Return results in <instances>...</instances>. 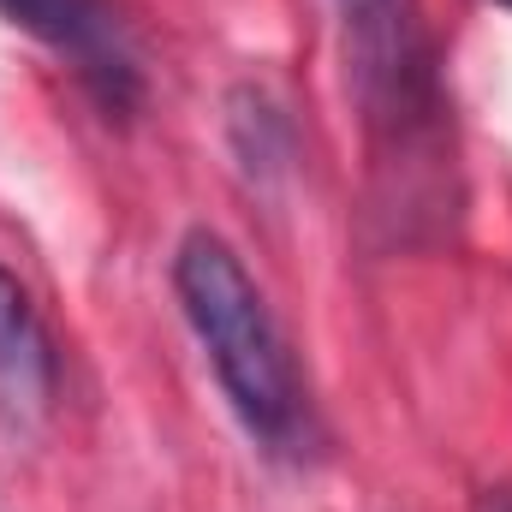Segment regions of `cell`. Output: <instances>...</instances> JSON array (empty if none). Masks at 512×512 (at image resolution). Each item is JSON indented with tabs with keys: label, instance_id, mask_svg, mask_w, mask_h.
Segmentation results:
<instances>
[{
	"label": "cell",
	"instance_id": "cell-1",
	"mask_svg": "<svg viewBox=\"0 0 512 512\" xmlns=\"http://www.w3.org/2000/svg\"><path fill=\"white\" fill-rule=\"evenodd\" d=\"M173 292L251 441H262L268 453H292L304 441V382L239 251L221 233L191 227L173 251Z\"/></svg>",
	"mask_w": 512,
	"mask_h": 512
},
{
	"label": "cell",
	"instance_id": "cell-2",
	"mask_svg": "<svg viewBox=\"0 0 512 512\" xmlns=\"http://www.w3.org/2000/svg\"><path fill=\"white\" fill-rule=\"evenodd\" d=\"M334 12L346 30V72L370 126H387L399 143L417 137L435 114V72L417 0H334Z\"/></svg>",
	"mask_w": 512,
	"mask_h": 512
},
{
	"label": "cell",
	"instance_id": "cell-3",
	"mask_svg": "<svg viewBox=\"0 0 512 512\" xmlns=\"http://www.w3.org/2000/svg\"><path fill=\"white\" fill-rule=\"evenodd\" d=\"M0 18L48 42L54 54H66L78 78L102 96V108L126 114L137 102V60L126 48L120 12L108 0H0Z\"/></svg>",
	"mask_w": 512,
	"mask_h": 512
},
{
	"label": "cell",
	"instance_id": "cell-4",
	"mask_svg": "<svg viewBox=\"0 0 512 512\" xmlns=\"http://www.w3.org/2000/svg\"><path fill=\"white\" fill-rule=\"evenodd\" d=\"M54 382H60L54 340H48L30 292L0 268V387L42 405V399H54Z\"/></svg>",
	"mask_w": 512,
	"mask_h": 512
},
{
	"label": "cell",
	"instance_id": "cell-5",
	"mask_svg": "<svg viewBox=\"0 0 512 512\" xmlns=\"http://www.w3.org/2000/svg\"><path fill=\"white\" fill-rule=\"evenodd\" d=\"M495 6H507V12H512V0H495Z\"/></svg>",
	"mask_w": 512,
	"mask_h": 512
}]
</instances>
